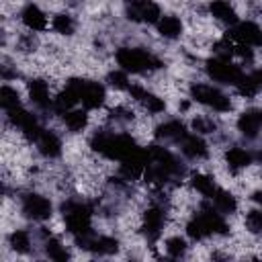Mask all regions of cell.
Returning <instances> with one entry per match:
<instances>
[{"instance_id": "1", "label": "cell", "mask_w": 262, "mask_h": 262, "mask_svg": "<svg viewBox=\"0 0 262 262\" xmlns=\"http://www.w3.org/2000/svg\"><path fill=\"white\" fill-rule=\"evenodd\" d=\"M90 145H92L94 151L102 154L104 158L119 160V162L127 160L129 156H133L139 149L137 143H135V139L131 135H123V133H119V135H113V133H96L92 137Z\"/></svg>"}, {"instance_id": "2", "label": "cell", "mask_w": 262, "mask_h": 262, "mask_svg": "<svg viewBox=\"0 0 262 262\" xmlns=\"http://www.w3.org/2000/svg\"><path fill=\"white\" fill-rule=\"evenodd\" d=\"M63 219L70 233L76 237V242L84 248L90 246V209L82 203H68L63 205Z\"/></svg>"}, {"instance_id": "3", "label": "cell", "mask_w": 262, "mask_h": 262, "mask_svg": "<svg viewBox=\"0 0 262 262\" xmlns=\"http://www.w3.org/2000/svg\"><path fill=\"white\" fill-rule=\"evenodd\" d=\"M115 57H117V63L121 66V70L133 72V74H139V72L154 70V68H160V66H162L158 57H154L151 53H147V51H143V49L121 47Z\"/></svg>"}, {"instance_id": "4", "label": "cell", "mask_w": 262, "mask_h": 262, "mask_svg": "<svg viewBox=\"0 0 262 262\" xmlns=\"http://www.w3.org/2000/svg\"><path fill=\"white\" fill-rule=\"evenodd\" d=\"M190 96L196 102H201V104H205V106H209V108H213L217 113H225V111L231 108L229 98L221 90H217V88H213L209 84H194L190 88Z\"/></svg>"}, {"instance_id": "5", "label": "cell", "mask_w": 262, "mask_h": 262, "mask_svg": "<svg viewBox=\"0 0 262 262\" xmlns=\"http://www.w3.org/2000/svg\"><path fill=\"white\" fill-rule=\"evenodd\" d=\"M125 12L135 23H158L162 18L160 6L154 0H127Z\"/></svg>"}, {"instance_id": "6", "label": "cell", "mask_w": 262, "mask_h": 262, "mask_svg": "<svg viewBox=\"0 0 262 262\" xmlns=\"http://www.w3.org/2000/svg\"><path fill=\"white\" fill-rule=\"evenodd\" d=\"M207 74L209 78H213L215 82H221V84H237L239 78L244 76L242 70L233 63H229V59H221V57H215V59H209L207 61Z\"/></svg>"}, {"instance_id": "7", "label": "cell", "mask_w": 262, "mask_h": 262, "mask_svg": "<svg viewBox=\"0 0 262 262\" xmlns=\"http://www.w3.org/2000/svg\"><path fill=\"white\" fill-rule=\"evenodd\" d=\"M23 213L33 221H45L51 215V201L43 194L29 192L23 196Z\"/></svg>"}, {"instance_id": "8", "label": "cell", "mask_w": 262, "mask_h": 262, "mask_svg": "<svg viewBox=\"0 0 262 262\" xmlns=\"http://www.w3.org/2000/svg\"><path fill=\"white\" fill-rule=\"evenodd\" d=\"M8 117H10V121L23 131V135L25 137H29V139H37L39 135H41V127H39V121L35 119V115H31V113H27L25 108H14V111H8Z\"/></svg>"}, {"instance_id": "9", "label": "cell", "mask_w": 262, "mask_h": 262, "mask_svg": "<svg viewBox=\"0 0 262 262\" xmlns=\"http://www.w3.org/2000/svg\"><path fill=\"white\" fill-rule=\"evenodd\" d=\"M231 39H235L237 43H244V45L262 47V29L256 23L246 20L231 29Z\"/></svg>"}, {"instance_id": "10", "label": "cell", "mask_w": 262, "mask_h": 262, "mask_svg": "<svg viewBox=\"0 0 262 262\" xmlns=\"http://www.w3.org/2000/svg\"><path fill=\"white\" fill-rule=\"evenodd\" d=\"M237 129L242 131L244 137L254 139L262 131V111L260 108H250L239 115L237 119Z\"/></svg>"}, {"instance_id": "11", "label": "cell", "mask_w": 262, "mask_h": 262, "mask_svg": "<svg viewBox=\"0 0 262 262\" xmlns=\"http://www.w3.org/2000/svg\"><path fill=\"white\" fill-rule=\"evenodd\" d=\"M106 98V92H104V86L98 84V82H84V88H82V94H80V100L86 108H98L102 106Z\"/></svg>"}, {"instance_id": "12", "label": "cell", "mask_w": 262, "mask_h": 262, "mask_svg": "<svg viewBox=\"0 0 262 262\" xmlns=\"http://www.w3.org/2000/svg\"><path fill=\"white\" fill-rule=\"evenodd\" d=\"M127 90H129V94H131L143 108H147L149 113H162V111L166 108V102H164L162 98H158L156 94L143 90L141 86H129Z\"/></svg>"}, {"instance_id": "13", "label": "cell", "mask_w": 262, "mask_h": 262, "mask_svg": "<svg viewBox=\"0 0 262 262\" xmlns=\"http://www.w3.org/2000/svg\"><path fill=\"white\" fill-rule=\"evenodd\" d=\"M145 166H147V151H141L137 149L133 156H129L127 160H123L121 164V172L127 176V178H137L145 172Z\"/></svg>"}, {"instance_id": "14", "label": "cell", "mask_w": 262, "mask_h": 262, "mask_svg": "<svg viewBox=\"0 0 262 262\" xmlns=\"http://www.w3.org/2000/svg\"><path fill=\"white\" fill-rule=\"evenodd\" d=\"M20 18H23L25 27L31 31H43L47 27V16L37 4H27L20 12Z\"/></svg>"}, {"instance_id": "15", "label": "cell", "mask_w": 262, "mask_h": 262, "mask_svg": "<svg viewBox=\"0 0 262 262\" xmlns=\"http://www.w3.org/2000/svg\"><path fill=\"white\" fill-rule=\"evenodd\" d=\"M156 137L166 139V141H182L186 137V127L180 121H166V123L158 125Z\"/></svg>"}, {"instance_id": "16", "label": "cell", "mask_w": 262, "mask_h": 262, "mask_svg": "<svg viewBox=\"0 0 262 262\" xmlns=\"http://www.w3.org/2000/svg\"><path fill=\"white\" fill-rule=\"evenodd\" d=\"M37 147L45 158H57L61 154V141L53 131H41L37 137Z\"/></svg>"}, {"instance_id": "17", "label": "cell", "mask_w": 262, "mask_h": 262, "mask_svg": "<svg viewBox=\"0 0 262 262\" xmlns=\"http://www.w3.org/2000/svg\"><path fill=\"white\" fill-rule=\"evenodd\" d=\"M182 154L190 160H201V158H207L209 147L199 135H186L182 139Z\"/></svg>"}, {"instance_id": "18", "label": "cell", "mask_w": 262, "mask_h": 262, "mask_svg": "<svg viewBox=\"0 0 262 262\" xmlns=\"http://www.w3.org/2000/svg\"><path fill=\"white\" fill-rule=\"evenodd\" d=\"M164 221H166V215H164V209H160V207H149L143 215V227L151 237L160 235V231L164 227Z\"/></svg>"}, {"instance_id": "19", "label": "cell", "mask_w": 262, "mask_h": 262, "mask_svg": "<svg viewBox=\"0 0 262 262\" xmlns=\"http://www.w3.org/2000/svg\"><path fill=\"white\" fill-rule=\"evenodd\" d=\"M29 98H31V102H33L35 106L47 108L49 102H51L47 82H43V80H31V82H29Z\"/></svg>"}, {"instance_id": "20", "label": "cell", "mask_w": 262, "mask_h": 262, "mask_svg": "<svg viewBox=\"0 0 262 262\" xmlns=\"http://www.w3.org/2000/svg\"><path fill=\"white\" fill-rule=\"evenodd\" d=\"M209 12H211L213 18H217L221 23H227V25H235V20H237L235 10L227 0H213L209 4Z\"/></svg>"}, {"instance_id": "21", "label": "cell", "mask_w": 262, "mask_h": 262, "mask_svg": "<svg viewBox=\"0 0 262 262\" xmlns=\"http://www.w3.org/2000/svg\"><path fill=\"white\" fill-rule=\"evenodd\" d=\"M158 33L166 39H176L182 33V20L174 14H166L158 20Z\"/></svg>"}, {"instance_id": "22", "label": "cell", "mask_w": 262, "mask_h": 262, "mask_svg": "<svg viewBox=\"0 0 262 262\" xmlns=\"http://www.w3.org/2000/svg\"><path fill=\"white\" fill-rule=\"evenodd\" d=\"M235 86H237V90H239L244 96L256 94V92L262 88V70H256V72H252V74L242 76Z\"/></svg>"}, {"instance_id": "23", "label": "cell", "mask_w": 262, "mask_h": 262, "mask_svg": "<svg viewBox=\"0 0 262 262\" xmlns=\"http://www.w3.org/2000/svg\"><path fill=\"white\" fill-rule=\"evenodd\" d=\"M225 162L231 170H242V168H248L252 164V156H250V151H246L242 147H231L225 154Z\"/></svg>"}, {"instance_id": "24", "label": "cell", "mask_w": 262, "mask_h": 262, "mask_svg": "<svg viewBox=\"0 0 262 262\" xmlns=\"http://www.w3.org/2000/svg\"><path fill=\"white\" fill-rule=\"evenodd\" d=\"M201 217H203V221L207 223V227H209L211 233H227V223H225V219L221 217V213H217L215 209L205 207L203 213H201Z\"/></svg>"}, {"instance_id": "25", "label": "cell", "mask_w": 262, "mask_h": 262, "mask_svg": "<svg viewBox=\"0 0 262 262\" xmlns=\"http://www.w3.org/2000/svg\"><path fill=\"white\" fill-rule=\"evenodd\" d=\"M63 123H66V127H68L70 131L78 133V131H82V129L88 125V115H86V111H82V108H72V111H68V113L63 115Z\"/></svg>"}, {"instance_id": "26", "label": "cell", "mask_w": 262, "mask_h": 262, "mask_svg": "<svg viewBox=\"0 0 262 262\" xmlns=\"http://www.w3.org/2000/svg\"><path fill=\"white\" fill-rule=\"evenodd\" d=\"M88 250H92V252H96V254H104V256H108V254H115V252L119 250V242H117L115 237H106V235L92 237Z\"/></svg>"}, {"instance_id": "27", "label": "cell", "mask_w": 262, "mask_h": 262, "mask_svg": "<svg viewBox=\"0 0 262 262\" xmlns=\"http://www.w3.org/2000/svg\"><path fill=\"white\" fill-rule=\"evenodd\" d=\"M211 199L215 201V207H217L221 213H233V211L237 209V201H235V196H233L231 192H227V190L217 188L215 194H213Z\"/></svg>"}, {"instance_id": "28", "label": "cell", "mask_w": 262, "mask_h": 262, "mask_svg": "<svg viewBox=\"0 0 262 262\" xmlns=\"http://www.w3.org/2000/svg\"><path fill=\"white\" fill-rule=\"evenodd\" d=\"M190 184H192V188H194L196 192H201V194H205V196H213L215 190H217L213 178L207 176V174H192Z\"/></svg>"}, {"instance_id": "29", "label": "cell", "mask_w": 262, "mask_h": 262, "mask_svg": "<svg viewBox=\"0 0 262 262\" xmlns=\"http://www.w3.org/2000/svg\"><path fill=\"white\" fill-rule=\"evenodd\" d=\"M186 233H188V237H192L194 242H201V239H205L207 235H211V231H209V227H207V223L203 221L201 215L188 221V225H186Z\"/></svg>"}, {"instance_id": "30", "label": "cell", "mask_w": 262, "mask_h": 262, "mask_svg": "<svg viewBox=\"0 0 262 262\" xmlns=\"http://www.w3.org/2000/svg\"><path fill=\"white\" fill-rule=\"evenodd\" d=\"M0 104H2V108H4L6 113L18 108V106H20L18 92H16L14 88H10V86H2V90H0Z\"/></svg>"}, {"instance_id": "31", "label": "cell", "mask_w": 262, "mask_h": 262, "mask_svg": "<svg viewBox=\"0 0 262 262\" xmlns=\"http://www.w3.org/2000/svg\"><path fill=\"white\" fill-rule=\"evenodd\" d=\"M8 242H10L12 250L18 252V254L29 252V248H31V237H29V233H27L25 229H16V231H12L10 237H8Z\"/></svg>"}, {"instance_id": "32", "label": "cell", "mask_w": 262, "mask_h": 262, "mask_svg": "<svg viewBox=\"0 0 262 262\" xmlns=\"http://www.w3.org/2000/svg\"><path fill=\"white\" fill-rule=\"evenodd\" d=\"M45 252H47V256H49L51 260H55V262H63V260L70 258L66 246H61V242H59V239H53V237H49V239L45 242Z\"/></svg>"}, {"instance_id": "33", "label": "cell", "mask_w": 262, "mask_h": 262, "mask_svg": "<svg viewBox=\"0 0 262 262\" xmlns=\"http://www.w3.org/2000/svg\"><path fill=\"white\" fill-rule=\"evenodd\" d=\"M51 27L59 33V35H72L76 31V23L72 16L68 14H55L53 20H51Z\"/></svg>"}, {"instance_id": "34", "label": "cell", "mask_w": 262, "mask_h": 262, "mask_svg": "<svg viewBox=\"0 0 262 262\" xmlns=\"http://www.w3.org/2000/svg\"><path fill=\"white\" fill-rule=\"evenodd\" d=\"M166 252H168V256H172V258H180V256H184V252H186V242H184L180 235L168 237V239H166Z\"/></svg>"}, {"instance_id": "35", "label": "cell", "mask_w": 262, "mask_h": 262, "mask_svg": "<svg viewBox=\"0 0 262 262\" xmlns=\"http://www.w3.org/2000/svg\"><path fill=\"white\" fill-rule=\"evenodd\" d=\"M246 225L252 233H262V209H254L246 217Z\"/></svg>"}, {"instance_id": "36", "label": "cell", "mask_w": 262, "mask_h": 262, "mask_svg": "<svg viewBox=\"0 0 262 262\" xmlns=\"http://www.w3.org/2000/svg\"><path fill=\"white\" fill-rule=\"evenodd\" d=\"M215 51H217V57H221V59H229L233 53H235V45L229 41V37L227 39H223V41H219L217 45H215Z\"/></svg>"}, {"instance_id": "37", "label": "cell", "mask_w": 262, "mask_h": 262, "mask_svg": "<svg viewBox=\"0 0 262 262\" xmlns=\"http://www.w3.org/2000/svg\"><path fill=\"white\" fill-rule=\"evenodd\" d=\"M108 84H111L113 88L127 90V88H129V80H127L125 70H123V72H111V74H108Z\"/></svg>"}, {"instance_id": "38", "label": "cell", "mask_w": 262, "mask_h": 262, "mask_svg": "<svg viewBox=\"0 0 262 262\" xmlns=\"http://www.w3.org/2000/svg\"><path fill=\"white\" fill-rule=\"evenodd\" d=\"M192 127H194L199 133H211V131H215V123H211V121H207V119H203V117L194 119V121H192Z\"/></svg>"}, {"instance_id": "39", "label": "cell", "mask_w": 262, "mask_h": 262, "mask_svg": "<svg viewBox=\"0 0 262 262\" xmlns=\"http://www.w3.org/2000/svg\"><path fill=\"white\" fill-rule=\"evenodd\" d=\"M235 55H239L242 59H252V49H250V45H244V43H237L235 45Z\"/></svg>"}, {"instance_id": "40", "label": "cell", "mask_w": 262, "mask_h": 262, "mask_svg": "<svg viewBox=\"0 0 262 262\" xmlns=\"http://www.w3.org/2000/svg\"><path fill=\"white\" fill-rule=\"evenodd\" d=\"M252 199H254L256 203H262V190H258V192H254V194H252Z\"/></svg>"}, {"instance_id": "41", "label": "cell", "mask_w": 262, "mask_h": 262, "mask_svg": "<svg viewBox=\"0 0 262 262\" xmlns=\"http://www.w3.org/2000/svg\"><path fill=\"white\" fill-rule=\"evenodd\" d=\"M258 158H260V162H262V149H260V156H258Z\"/></svg>"}]
</instances>
